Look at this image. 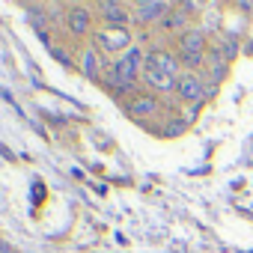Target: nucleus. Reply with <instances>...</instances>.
<instances>
[{"instance_id":"nucleus-6","label":"nucleus","mask_w":253,"mask_h":253,"mask_svg":"<svg viewBox=\"0 0 253 253\" xmlns=\"http://www.w3.org/2000/svg\"><path fill=\"white\" fill-rule=\"evenodd\" d=\"M98 12H101V18L107 21V27H125V24H128V9H125L122 3H113V0H110V3H98Z\"/></svg>"},{"instance_id":"nucleus-9","label":"nucleus","mask_w":253,"mask_h":253,"mask_svg":"<svg viewBox=\"0 0 253 253\" xmlns=\"http://www.w3.org/2000/svg\"><path fill=\"white\" fill-rule=\"evenodd\" d=\"M158 110V101L152 98V95H140V98H134L131 104H128V113L131 116H149V113H155Z\"/></svg>"},{"instance_id":"nucleus-2","label":"nucleus","mask_w":253,"mask_h":253,"mask_svg":"<svg viewBox=\"0 0 253 253\" xmlns=\"http://www.w3.org/2000/svg\"><path fill=\"white\" fill-rule=\"evenodd\" d=\"M179 54H182V63L197 69L203 66V57H206V33L203 30H188L185 36H179Z\"/></svg>"},{"instance_id":"nucleus-10","label":"nucleus","mask_w":253,"mask_h":253,"mask_svg":"<svg viewBox=\"0 0 253 253\" xmlns=\"http://www.w3.org/2000/svg\"><path fill=\"white\" fill-rule=\"evenodd\" d=\"M188 18H191V15L179 6V9H173V12L164 18V24H167V30H173V33H182V36H185V33H188V30H185V27H188Z\"/></svg>"},{"instance_id":"nucleus-3","label":"nucleus","mask_w":253,"mask_h":253,"mask_svg":"<svg viewBox=\"0 0 253 253\" xmlns=\"http://www.w3.org/2000/svg\"><path fill=\"white\" fill-rule=\"evenodd\" d=\"M95 48L101 54H119V51H128L131 48V33L125 27H107V30H98L95 36Z\"/></svg>"},{"instance_id":"nucleus-11","label":"nucleus","mask_w":253,"mask_h":253,"mask_svg":"<svg viewBox=\"0 0 253 253\" xmlns=\"http://www.w3.org/2000/svg\"><path fill=\"white\" fill-rule=\"evenodd\" d=\"M217 51H220L226 60H232V57H235V51H238V45L232 42V36H217Z\"/></svg>"},{"instance_id":"nucleus-1","label":"nucleus","mask_w":253,"mask_h":253,"mask_svg":"<svg viewBox=\"0 0 253 253\" xmlns=\"http://www.w3.org/2000/svg\"><path fill=\"white\" fill-rule=\"evenodd\" d=\"M143 63H146L143 51H140V48H128L122 57H116V60H113L110 75H107V86H113V89H119V92L134 89V84H137V78H140Z\"/></svg>"},{"instance_id":"nucleus-4","label":"nucleus","mask_w":253,"mask_h":253,"mask_svg":"<svg viewBox=\"0 0 253 253\" xmlns=\"http://www.w3.org/2000/svg\"><path fill=\"white\" fill-rule=\"evenodd\" d=\"M176 92H179L182 101L197 104V101L206 95V84H203V78H197V75H182L179 84H176Z\"/></svg>"},{"instance_id":"nucleus-7","label":"nucleus","mask_w":253,"mask_h":253,"mask_svg":"<svg viewBox=\"0 0 253 253\" xmlns=\"http://www.w3.org/2000/svg\"><path fill=\"white\" fill-rule=\"evenodd\" d=\"M66 21H69L72 36H86V33H89V27H92V15H89V9H84V6L69 9Z\"/></svg>"},{"instance_id":"nucleus-8","label":"nucleus","mask_w":253,"mask_h":253,"mask_svg":"<svg viewBox=\"0 0 253 253\" xmlns=\"http://www.w3.org/2000/svg\"><path fill=\"white\" fill-rule=\"evenodd\" d=\"M81 72L86 75V78H98V72H101V54H98V48H86L84 54H81Z\"/></svg>"},{"instance_id":"nucleus-5","label":"nucleus","mask_w":253,"mask_h":253,"mask_svg":"<svg viewBox=\"0 0 253 253\" xmlns=\"http://www.w3.org/2000/svg\"><path fill=\"white\" fill-rule=\"evenodd\" d=\"M170 12H173V6H170V3H164V0H146V3H134V18H137V21H143V24L158 21V18L170 15Z\"/></svg>"}]
</instances>
